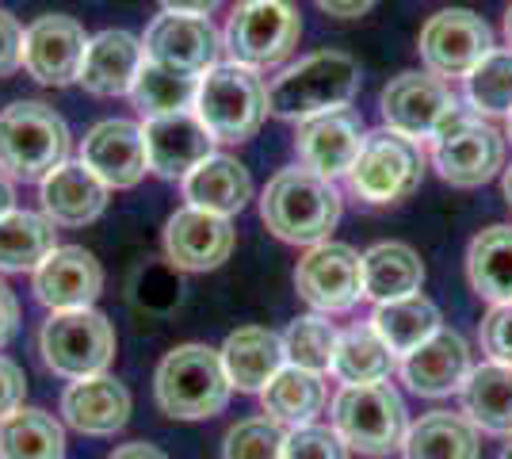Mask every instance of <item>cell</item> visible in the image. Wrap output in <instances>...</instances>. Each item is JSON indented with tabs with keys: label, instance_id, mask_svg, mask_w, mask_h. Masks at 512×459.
<instances>
[{
	"label": "cell",
	"instance_id": "cell-1",
	"mask_svg": "<svg viewBox=\"0 0 512 459\" xmlns=\"http://www.w3.org/2000/svg\"><path fill=\"white\" fill-rule=\"evenodd\" d=\"M344 199L333 180L310 169H279L260 192V219L287 245H321L341 222Z\"/></svg>",
	"mask_w": 512,
	"mask_h": 459
},
{
	"label": "cell",
	"instance_id": "cell-2",
	"mask_svg": "<svg viewBox=\"0 0 512 459\" xmlns=\"http://www.w3.org/2000/svg\"><path fill=\"white\" fill-rule=\"evenodd\" d=\"M363 69L344 50H314L299 58L295 66L279 69V77L268 85V108L287 123H302L325 111L348 108L360 92Z\"/></svg>",
	"mask_w": 512,
	"mask_h": 459
},
{
	"label": "cell",
	"instance_id": "cell-3",
	"mask_svg": "<svg viewBox=\"0 0 512 459\" xmlns=\"http://www.w3.org/2000/svg\"><path fill=\"white\" fill-rule=\"evenodd\" d=\"M230 379L222 368V356L211 345H176L161 356L153 372V398L161 414L172 421H203L226 410L230 402Z\"/></svg>",
	"mask_w": 512,
	"mask_h": 459
},
{
	"label": "cell",
	"instance_id": "cell-4",
	"mask_svg": "<svg viewBox=\"0 0 512 459\" xmlns=\"http://www.w3.org/2000/svg\"><path fill=\"white\" fill-rule=\"evenodd\" d=\"M69 127L43 100H16L0 111V173L23 184H43L69 161Z\"/></svg>",
	"mask_w": 512,
	"mask_h": 459
},
{
	"label": "cell",
	"instance_id": "cell-5",
	"mask_svg": "<svg viewBox=\"0 0 512 459\" xmlns=\"http://www.w3.org/2000/svg\"><path fill=\"white\" fill-rule=\"evenodd\" d=\"M192 111L203 119V127L214 134V142H249L264 119H268V85L260 73L237 62H218L199 77Z\"/></svg>",
	"mask_w": 512,
	"mask_h": 459
},
{
	"label": "cell",
	"instance_id": "cell-6",
	"mask_svg": "<svg viewBox=\"0 0 512 459\" xmlns=\"http://www.w3.org/2000/svg\"><path fill=\"white\" fill-rule=\"evenodd\" d=\"M505 142L509 138L486 115L459 104L428 138L432 169L451 188H482L505 169Z\"/></svg>",
	"mask_w": 512,
	"mask_h": 459
},
{
	"label": "cell",
	"instance_id": "cell-7",
	"mask_svg": "<svg viewBox=\"0 0 512 459\" xmlns=\"http://www.w3.org/2000/svg\"><path fill=\"white\" fill-rule=\"evenodd\" d=\"M333 433L348 444V452L383 459L402 448L409 429L406 402L390 383H363V387H341L329 406Z\"/></svg>",
	"mask_w": 512,
	"mask_h": 459
},
{
	"label": "cell",
	"instance_id": "cell-8",
	"mask_svg": "<svg viewBox=\"0 0 512 459\" xmlns=\"http://www.w3.org/2000/svg\"><path fill=\"white\" fill-rule=\"evenodd\" d=\"M299 39L302 16L295 0H237L222 31V50L230 62L260 73L287 62Z\"/></svg>",
	"mask_w": 512,
	"mask_h": 459
},
{
	"label": "cell",
	"instance_id": "cell-9",
	"mask_svg": "<svg viewBox=\"0 0 512 459\" xmlns=\"http://www.w3.org/2000/svg\"><path fill=\"white\" fill-rule=\"evenodd\" d=\"M119 349V337L115 326L107 322V314L100 310H54L43 322L39 333V352H43V364L62 379H88V375H100L111 368Z\"/></svg>",
	"mask_w": 512,
	"mask_h": 459
},
{
	"label": "cell",
	"instance_id": "cell-10",
	"mask_svg": "<svg viewBox=\"0 0 512 459\" xmlns=\"http://www.w3.org/2000/svg\"><path fill=\"white\" fill-rule=\"evenodd\" d=\"M421 176H425L421 142L383 127V131H371L363 138L360 157L344 180H348L352 196L363 199L367 207H390V203L413 196L421 188Z\"/></svg>",
	"mask_w": 512,
	"mask_h": 459
},
{
	"label": "cell",
	"instance_id": "cell-11",
	"mask_svg": "<svg viewBox=\"0 0 512 459\" xmlns=\"http://www.w3.org/2000/svg\"><path fill=\"white\" fill-rule=\"evenodd\" d=\"M459 108V96L451 85L436 73H417L406 69L398 77H390L386 88L379 92V115H383L386 131L406 134L413 142H428L436 127Z\"/></svg>",
	"mask_w": 512,
	"mask_h": 459
},
{
	"label": "cell",
	"instance_id": "cell-12",
	"mask_svg": "<svg viewBox=\"0 0 512 459\" xmlns=\"http://www.w3.org/2000/svg\"><path fill=\"white\" fill-rule=\"evenodd\" d=\"M295 291L318 314H348L363 299V261L344 241L310 245L295 268Z\"/></svg>",
	"mask_w": 512,
	"mask_h": 459
},
{
	"label": "cell",
	"instance_id": "cell-13",
	"mask_svg": "<svg viewBox=\"0 0 512 459\" xmlns=\"http://www.w3.org/2000/svg\"><path fill=\"white\" fill-rule=\"evenodd\" d=\"M417 50H421V62L428 73L455 81V77H467L470 69L490 54L493 31L490 23L470 8H444V12L428 16V23L421 27V39H417Z\"/></svg>",
	"mask_w": 512,
	"mask_h": 459
},
{
	"label": "cell",
	"instance_id": "cell-14",
	"mask_svg": "<svg viewBox=\"0 0 512 459\" xmlns=\"http://www.w3.org/2000/svg\"><path fill=\"white\" fill-rule=\"evenodd\" d=\"M142 50L157 66L180 69L203 77L211 66H218L222 54V35L214 31L211 16H192V12H161L142 35Z\"/></svg>",
	"mask_w": 512,
	"mask_h": 459
},
{
	"label": "cell",
	"instance_id": "cell-15",
	"mask_svg": "<svg viewBox=\"0 0 512 459\" xmlns=\"http://www.w3.org/2000/svg\"><path fill=\"white\" fill-rule=\"evenodd\" d=\"M88 35L73 16H39L23 31V69L39 85L65 88L81 77Z\"/></svg>",
	"mask_w": 512,
	"mask_h": 459
},
{
	"label": "cell",
	"instance_id": "cell-16",
	"mask_svg": "<svg viewBox=\"0 0 512 459\" xmlns=\"http://www.w3.org/2000/svg\"><path fill=\"white\" fill-rule=\"evenodd\" d=\"M363 119L352 108H337L302 119L295 131V153H299L302 169L325 176V180H341L352 173L356 157L363 150Z\"/></svg>",
	"mask_w": 512,
	"mask_h": 459
},
{
	"label": "cell",
	"instance_id": "cell-17",
	"mask_svg": "<svg viewBox=\"0 0 512 459\" xmlns=\"http://www.w3.org/2000/svg\"><path fill=\"white\" fill-rule=\"evenodd\" d=\"M142 142H146L150 173H157L161 180H184L195 165H203L214 153V134L203 127V119L192 108L146 119Z\"/></svg>",
	"mask_w": 512,
	"mask_h": 459
},
{
	"label": "cell",
	"instance_id": "cell-18",
	"mask_svg": "<svg viewBox=\"0 0 512 459\" xmlns=\"http://www.w3.org/2000/svg\"><path fill=\"white\" fill-rule=\"evenodd\" d=\"M234 245V222L188 207V203L180 211H172L165 222V257L184 272H214L218 264L230 261Z\"/></svg>",
	"mask_w": 512,
	"mask_h": 459
},
{
	"label": "cell",
	"instance_id": "cell-19",
	"mask_svg": "<svg viewBox=\"0 0 512 459\" xmlns=\"http://www.w3.org/2000/svg\"><path fill=\"white\" fill-rule=\"evenodd\" d=\"M81 161L115 192L138 188L142 176L150 173L142 127L130 123V119H100L81 138Z\"/></svg>",
	"mask_w": 512,
	"mask_h": 459
},
{
	"label": "cell",
	"instance_id": "cell-20",
	"mask_svg": "<svg viewBox=\"0 0 512 459\" xmlns=\"http://www.w3.org/2000/svg\"><path fill=\"white\" fill-rule=\"evenodd\" d=\"M31 291L43 306L54 310H85L104 291V268L81 245H58L35 272Z\"/></svg>",
	"mask_w": 512,
	"mask_h": 459
},
{
	"label": "cell",
	"instance_id": "cell-21",
	"mask_svg": "<svg viewBox=\"0 0 512 459\" xmlns=\"http://www.w3.org/2000/svg\"><path fill=\"white\" fill-rule=\"evenodd\" d=\"M470 368V345L455 333V329H436L425 345L398 360V375L413 394L421 398H448V394L463 391Z\"/></svg>",
	"mask_w": 512,
	"mask_h": 459
},
{
	"label": "cell",
	"instance_id": "cell-22",
	"mask_svg": "<svg viewBox=\"0 0 512 459\" xmlns=\"http://www.w3.org/2000/svg\"><path fill=\"white\" fill-rule=\"evenodd\" d=\"M130 410H134V398L127 383L111 372L73 379L62 391L65 425L77 429L81 437H115L130 421Z\"/></svg>",
	"mask_w": 512,
	"mask_h": 459
},
{
	"label": "cell",
	"instance_id": "cell-23",
	"mask_svg": "<svg viewBox=\"0 0 512 459\" xmlns=\"http://www.w3.org/2000/svg\"><path fill=\"white\" fill-rule=\"evenodd\" d=\"M146 66L142 39L130 31H100L88 39L77 85L92 96H130L134 77Z\"/></svg>",
	"mask_w": 512,
	"mask_h": 459
},
{
	"label": "cell",
	"instance_id": "cell-24",
	"mask_svg": "<svg viewBox=\"0 0 512 459\" xmlns=\"http://www.w3.org/2000/svg\"><path fill=\"white\" fill-rule=\"evenodd\" d=\"M107 188L100 176L88 169L85 161H65L39 184L43 215L54 226H88L104 215Z\"/></svg>",
	"mask_w": 512,
	"mask_h": 459
},
{
	"label": "cell",
	"instance_id": "cell-25",
	"mask_svg": "<svg viewBox=\"0 0 512 459\" xmlns=\"http://www.w3.org/2000/svg\"><path fill=\"white\" fill-rule=\"evenodd\" d=\"M180 192L188 199V207L234 219L253 199V176L230 153H211L203 165H195L192 173L180 180Z\"/></svg>",
	"mask_w": 512,
	"mask_h": 459
},
{
	"label": "cell",
	"instance_id": "cell-26",
	"mask_svg": "<svg viewBox=\"0 0 512 459\" xmlns=\"http://www.w3.org/2000/svg\"><path fill=\"white\" fill-rule=\"evenodd\" d=\"M218 356H222V368H226L230 387L245 394H260L272 383V375L287 364L279 333H272V329H264V326L234 329V333L226 337V345L218 349Z\"/></svg>",
	"mask_w": 512,
	"mask_h": 459
},
{
	"label": "cell",
	"instance_id": "cell-27",
	"mask_svg": "<svg viewBox=\"0 0 512 459\" xmlns=\"http://www.w3.org/2000/svg\"><path fill=\"white\" fill-rule=\"evenodd\" d=\"M363 261V299L371 303H394L417 295L425 287V264L421 253L406 245V241H379L367 253H360Z\"/></svg>",
	"mask_w": 512,
	"mask_h": 459
},
{
	"label": "cell",
	"instance_id": "cell-28",
	"mask_svg": "<svg viewBox=\"0 0 512 459\" xmlns=\"http://www.w3.org/2000/svg\"><path fill=\"white\" fill-rule=\"evenodd\" d=\"M463 414L474 421L478 433L493 437H512V368L486 360L470 368L463 383Z\"/></svg>",
	"mask_w": 512,
	"mask_h": 459
},
{
	"label": "cell",
	"instance_id": "cell-29",
	"mask_svg": "<svg viewBox=\"0 0 512 459\" xmlns=\"http://www.w3.org/2000/svg\"><path fill=\"white\" fill-rule=\"evenodd\" d=\"M478 429L467 414L432 410L413 421L402 440V459H478Z\"/></svg>",
	"mask_w": 512,
	"mask_h": 459
},
{
	"label": "cell",
	"instance_id": "cell-30",
	"mask_svg": "<svg viewBox=\"0 0 512 459\" xmlns=\"http://www.w3.org/2000/svg\"><path fill=\"white\" fill-rule=\"evenodd\" d=\"M264 414L279 421L283 429H299V425H314L318 414L329 402V391L321 383L318 372H302L295 364H283L272 383L260 391Z\"/></svg>",
	"mask_w": 512,
	"mask_h": 459
},
{
	"label": "cell",
	"instance_id": "cell-31",
	"mask_svg": "<svg viewBox=\"0 0 512 459\" xmlns=\"http://www.w3.org/2000/svg\"><path fill=\"white\" fill-rule=\"evenodd\" d=\"M470 291L490 306L512 303V226L497 222L474 234L467 249Z\"/></svg>",
	"mask_w": 512,
	"mask_h": 459
},
{
	"label": "cell",
	"instance_id": "cell-32",
	"mask_svg": "<svg viewBox=\"0 0 512 459\" xmlns=\"http://www.w3.org/2000/svg\"><path fill=\"white\" fill-rule=\"evenodd\" d=\"M394 352L386 349V341L375 333L371 322H356V326L341 329L337 337V352H333V379L341 387H363V383H383L394 372Z\"/></svg>",
	"mask_w": 512,
	"mask_h": 459
},
{
	"label": "cell",
	"instance_id": "cell-33",
	"mask_svg": "<svg viewBox=\"0 0 512 459\" xmlns=\"http://www.w3.org/2000/svg\"><path fill=\"white\" fill-rule=\"evenodd\" d=\"M375 333L386 341V349L394 352V360H402L417 345H425L428 337L440 329V310L428 295H406V299H394V303H379L375 314L367 318Z\"/></svg>",
	"mask_w": 512,
	"mask_h": 459
},
{
	"label": "cell",
	"instance_id": "cell-34",
	"mask_svg": "<svg viewBox=\"0 0 512 459\" xmlns=\"http://www.w3.org/2000/svg\"><path fill=\"white\" fill-rule=\"evenodd\" d=\"M58 249V230L43 211H8L0 219V272H35Z\"/></svg>",
	"mask_w": 512,
	"mask_h": 459
},
{
	"label": "cell",
	"instance_id": "cell-35",
	"mask_svg": "<svg viewBox=\"0 0 512 459\" xmlns=\"http://www.w3.org/2000/svg\"><path fill=\"white\" fill-rule=\"evenodd\" d=\"M0 459H65V429L39 406H20L0 421Z\"/></svg>",
	"mask_w": 512,
	"mask_h": 459
},
{
	"label": "cell",
	"instance_id": "cell-36",
	"mask_svg": "<svg viewBox=\"0 0 512 459\" xmlns=\"http://www.w3.org/2000/svg\"><path fill=\"white\" fill-rule=\"evenodd\" d=\"M195 88H199V77L192 73H180V69L157 66L146 58L142 73L134 77V88H130V100L142 119H157V115H172V111H188L195 104Z\"/></svg>",
	"mask_w": 512,
	"mask_h": 459
},
{
	"label": "cell",
	"instance_id": "cell-37",
	"mask_svg": "<svg viewBox=\"0 0 512 459\" xmlns=\"http://www.w3.org/2000/svg\"><path fill=\"white\" fill-rule=\"evenodd\" d=\"M337 337H341V329L329 322V314H306V318H295L291 326L283 329L279 341H283L287 364H295L302 372L325 375L333 368Z\"/></svg>",
	"mask_w": 512,
	"mask_h": 459
},
{
	"label": "cell",
	"instance_id": "cell-38",
	"mask_svg": "<svg viewBox=\"0 0 512 459\" xmlns=\"http://www.w3.org/2000/svg\"><path fill=\"white\" fill-rule=\"evenodd\" d=\"M467 104L478 115H512V46H493L463 77Z\"/></svg>",
	"mask_w": 512,
	"mask_h": 459
},
{
	"label": "cell",
	"instance_id": "cell-39",
	"mask_svg": "<svg viewBox=\"0 0 512 459\" xmlns=\"http://www.w3.org/2000/svg\"><path fill=\"white\" fill-rule=\"evenodd\" d=\"M287 429L268 414L245 417L222 440V459H283Z\"/></svg>",
	"mask_w": 512,
	"mask_h": 459
},
{
	"label": "cell",
	"instance_id": "cell-40",
	"mask_svg": "<svg viewBox=\"0 0 512 459\" xmlns=\"http://www.w3.org/2000/svg\"><path fill=\"white\" fill-rule=\"evenodd\" d=\"M283 459H348V444L333 433V425H299L287 429Z\"/></svg>",
	"mask_w": 512,
	"mask_h": 459
},
{
	"label": "cell",
	"instance_id": "cell-41",
	"mask_svg": "<svg viewBox=\"0 0 512 459\" xmlns=\"http://www.w3.org/2000/svg\"><path fill=\"white\" fill-rule=\"evenodd\" d=\"M478 341L490 360L512 368V303L490 306V314L482 318V329H478Z\"/></svg>",
	"mask_w": 512,
	"mask_h": 459
},
{
	"label": "cell",
	"instance_id": "cell-42",
	"mask_svg": "<svg viewBox=\"0 0 512 459\" xmlns=\"http://www.w3.org/2000/svg\"><path fill=\"white\" fill-rule=\"evenodd\" d=\"M23 27L8 8H0V81L23 69Z\"/></svg>",
	"mask_w": 512,
	"mask_h": 459
},
{
	"label": "cell",
	"instance_id": "cell-43",
	"mask_svg": "<svg viewBox=\"0 0 512 459\" xmlns=\"http://www.w3.org/2000/svg\"><path fill=\"white\" fill-rule=\"evenodd\" d=\"M23 394H27V375H23V368L16 360L0 356V421L12 414V410H20Z\"/></svg>",
	"mask_w": 512,
	"mask_h": 459
},
{
	"label": "cell",
	"instance_id": "cell-44",
	"mask_svg": "<svg viewBox=\"0 0 512 459\" xmlns=\"http://www.w3.org/2000/svg\"><path fill=\"white\" fill-rule=\"evenodd\" d=\"M20 333V299L16 291L0 280V349L12 345V337Z\"/></svg>",
	"mask_w": 512,
	"mask_h": 459
},
{
	"label": "cell",
	"instance_id": "cell-45",
	"mask_svg": "<svg viewBox=\"0 0 512 459\" xmlns=\"http://www.w3.org/2000/svg\"><path fill=\"white\" fill-rule=\"evenodd\" d=\"M318 8L337 16V20H360L375 8V0H318Z\"/></svg>",
	"mask_w": 512,
	"mask_h": 459
},
{
	"label": "cell",
	"instance_id": "cell-46",
	"mask_svg": "<svg viewBox=\"0 0 512 459\" xmlns=\"http://www.w3.org/2000/svg\"><path fill=\"white\" fill-rule=\"evenodd\" d=\"M161 12H192V16H211L222 0H157Z\"/></svg>",
	"mask_w": 512,
	"mask_h": 459
},
{
	"label": "cell",
	"instance_id": "cell-47",
	"mask_svg": "<svg viewBox=\"0 0 512 459\" xmlns=\"http://www.w3.org/2000/svg\"><path fill=\"white\" fill-rule=\"evenodd\" d=\"M107 459H169L161 448H153L146 440H134V444H119Z\"/></svg>",
	"mask_w": 512,
	"mask_h": 459
},
{
	"label": "cell",
	"instance_id": "cell-48",
	"mask_svg": "<svg viewBox=\"0 0 512 459\" xmlns=\"http://www.w3.org/2000/svg\"><path fill=\"white\" fill-rule=\"evenodd\" d=\"M8 211H16V188H12V176L0 173V219H4Z\"/></svg>",
	"mask_w": 512,
	"mask_h": 459
},
{
	"label": "cell",
	"instance_id": "cell-49",
	"mask_svg": "<svg viewBox=\"0 0 512 459\" xmlns=\"http://www.w3.org/2000/svg\"><path fill=\"white\" fill-rule=\"evenodd\" d=\"M501 192H505V203L512 207V165L505 169V176H501Z\"/></svg>",
	"mask_w": 512,
	"mask_h": 459
},
{
	"label": "cell",
	"instance_id": "cell-50",
	"mask_svg": "<svg viewBox=\"0 0 512 459\" xmlns=\"http://www.w3.org/2000/svg\"><path fill=\"white\" fill-rule=\"evenodd\" d=\"M505 43L512 46V4L505 8Z\"/></svg>",
	"mask_w": 512,
	"mask_h": 459
},
{
	"label": "cell",
	"instance_id": "cell-51",
	"mask_svg": "<svg viewBox=\"0 0 512 459\" xmlns=\"http://www.w3.org/2000/svg\"><path fill=\"white\" fill-rule=\"evenodd\" d=\"M497 459H512V437H509V444L501 448V456H497Z\"/></svg>",
	"mask_w": 512,
	"mask_h": 459
},
{
	"label": "cell",
	"instance_id": "cell-52",
	"mask_svg": "<svg viewBox=\"0 0 512 459\" xmlns=\"http://www.w3.org/2000/svg\"><path fill=\"white\" fill-rule=\"evenodd\" d=\"M509 142H512V115H509Z\"/></svg>",
	"mask_w": 512,
	"mask_h": 459
}]
</instances>
